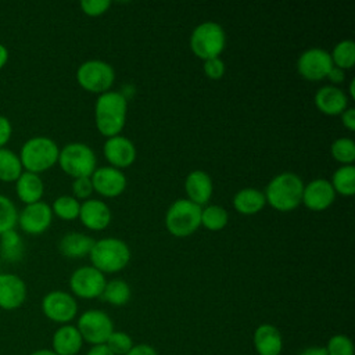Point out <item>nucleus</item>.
<instances>
[{
    "mask_svg": "<svg viewBox=\"0 0 355 355\" xmlns=\"http://www.w3.org/2000/svg\"><path fill=\"white\" fill-rule=\"evenodd\" d=\"M341 122L348 130H355V110L352 107H348L343 114H341Z\"/></svg>",
    "mask_w": 355,
    "mask_h": 355,
    "instance_id": "41",
    "label": "nucleus"
},
{
    "mask_svg": "<svg viewBox=\"0 0 355 355\" xmlns=\"http://www.w3.org/2000/svg\"><path fill=\"white\" fill-rule=\"evenodd\" d=\"M11 133H12V128L10 121L6 116L0 115V148H3L8 143Z\"/></svg>",
    "mask_w": 355,
    "mask_h": 355,
    "instance_id": "40",
    "label": "nucleus"
},
{
    "mask_svg": "<svg viewBox=\"0 0 355 355\" xmlns=\"http://www.w3.org/2000/svg\"><path fill=\"white\" fill-rule=\"evenodd\" d=\"M103 153L110 166L123 169L130 166L136 159V147L133 141L122 135L108 137L104 143Z\"/></svg>",
    "mask_w": 355,
    "mask_h": 355,
    "instance_id": "15",
    "label": "nucleus"
},
{
    "mask_svg": "<svg viewBox=\"0 0 355 355\" xmlns=\"http://www.w3.org/2000/svg\"><path fill=\"white\" fill-rule=\"evenodd\" d=\"M333 62L330 53L319 49L312 47L301 53V55L297 60V69L298 73L306 79V80H322L327 76L329 71L331 69Z\"/></svg>",
    "mask_w": 355,
    "mask_h": 355,
    "instance_id": "12",
    "label": "nucleus"
},
{
    "mask_svg": "<svg viewBox=\"0 0 355 355\" xmlns=\"http://www.w3.org/2000/svg\"><path fill=\"white\" fill-rule=\"evenodd\" d=\"M330 183L336 193L341 196H352L355 193V166L341 165L334 171Z\"/></svg>",
    "mask_w": 355,
    "mask_h": 355,
    "instance_id": "28",
    "label": "nucleus"
},
{
    "mask_svg": "<svg viewBox=\"0 0 355 355\" xmlns=\"http://www.w3.org/2000/svg\"><path fill=\"white\" fill-rule=\"evenodd\" d=\"M324 349L327 355H354L352 341L344 334H336L330 337Z\"/></svg>",
    "mask_w": 355,
    "mask_h": 355,
    "instance_id": "36",
    "label": "nucleus"
},
{
    "mask_svg": "<svg viewBox=\"0 0 355 355\" xmlns=\"http://www.w3.org/2000/svg\"><path fill=\"white\" fill-rule=\"evenodd\" d=\"M107 280L94 266H80L69 277V287L72 293L85 300H93L101 297Z\"/></svg>",
    "mask_w": 355,
    "mask_h": 355,
    "instance_id": "10",
    "label": "nucleus"
},
{
    "mask_svg": "<svg viewBox=\"0 0 355 355\" xmlns=\"http://www.w3.org/2000/svg\"><path fill=\"white\" fill-rule=\"evenodd\" d=\"M0 255L8 262H17L22 258L24 241L15 230L6 232L0 236Z\"/></svg>",
    "mask_w": 355,
    "mask_h": 355,
    "instance_id": "27",
    "label": "nucleus"
},
{
    "mask_svg": "<svg viewBox=\"0 0 355 355\" xmlns=\"http://www.w3.org/2000/svg\"><path fill=\"white\" fill-rule=\"evenodd\" d=\"M51 211L60 219L72 220L79 216L80 202L73 196H60L54 200L51 205Z\"/></svg>",
    "mask_w": 355,
    "mask_h": 355,
    "instance_id": "32",
    "label": "nucleus"
},
{
    "mask_svg": "<svg viewBox=\"0 0 355 355\" xmlns=\"http://www.w3.org/2000/svg\"><path fill=\"white\" fill-rule=\"evenodd\" d=\"M201 225V207L187 198L171 204L165 214V226L175 237H187Z\"/></svg>",
    "mask_w": 355,
    "mask_h": 355,
    "instance_id": "5",
    "label": "nucleus"
},
{
    "mask_svg": "<svg viewBox=\"0 0 355 355\" xmlns=\"http://www.w3.org/2000/svg\"><path fill=\"white\" fill-rule=\"evenodd\" d=\"M304 182L293 172H282L270 179L263 194L266 202L280 211L288 212L295 209L302 200Z\"/></svg>",
    "mask_w": 355,
    "mask_h": 355,
    "instance_id": "2",
    "label": "nucleus"
},
{
    "mask_svg": "<svg viewBox=\"0 0 355 355\" xmlns=\"http://www.w3.org/2000/svg\"><path fill=\"white\" fill-rule=\"evenodd\" d=\"M29 355H57L53 349H47V348H42V349H36V351H33L32 354H29Z\"/></svg>",
    "mask_w": 355,
    "mask_h": 355,
    "instance_id": "47",
    "label": "nucleus"
},
{
    "mask_svg": "<svg viewBox=\"0 0 355 355\" xmlns=\"http://www.w3.org/2000/svg\"><path fill=\"white\" fill-rule=\"evenodd\" d=\"M331 157L343 165H352L355 161V143L349 137H340L331 143Z\"/></svg>",
    "mask_w": 355,
    "mask_h": 355,
    "instance_id": "33",
    "label": "nucleus"
},
{
    "mask_svg": "<svg viewBox=\"0 0 355 355\" xmlns=\"http://www.w3.org/2000/svg\"><path fill=\"white\" fill-rule=\"evenodd\" d=\"M18 223V212L14 202L0 194V236L6 232L14 230Z\"/></svg>",
    "mask_w": 355,
    "mask_h": 355,
    "instance_id": "34",
    "label": "nucleus"
},
{
    "mask_svg": "<svg viewBox=\"0 0 355 355\" xmlns=\"http://www.w3.org/2000/svg\"><path fill=\"white\" fill-rule=\"evenodd\" d=\"M226 46V33L223 28L214 21H205L197 25L190 35V49L201 60L219 57Z\"/></svg>",
    "mask_w": 355,
    "mask_h": 355,
    "instance_id": "6",
    "label": "nucleus"
},
{
    "mask_svg": "<svg viewBox=\"0 0 355 355\" xmlns=\"http://www.w3.org/2000/svg\"><path fill=\"white\" fill-rule=\"evenodd\" d=\"M225 69H226L225 62L219 57L209 58V60L204 61V73L209 79H214V80L220 79L225 75Z\"/></svg>",
    "mask_w": 355,
    "mask_h": 355,
    "instance_id": "39",
    "label": "nucleus"
},
{
    "mask_svg": "<svg viewBox=\"0 0 355 355\" xmlns=\"http://www.w3.org/2000/svg\"><path fill=\"white\" fill-rule=\"evenodd\" d=\"M76 80L86 92L103 94L110 92L115 80V71L111 64L103 60H87L76 71Z\"/></svg>",
    "mask_w": 355,
    "mask_h": 355,
    "instance_id": "8",
    "label": "nucleus"
},
{
    "mask_svg": "<svg viewBox=\"0 0 355 355\" xmlns=\"http://www.w3.org/2000/svg\"><path fill=\"white\" fill-rule=\"evenodd\" d=\"M336 200V191L327 179H313L308 184H304L302 200L304 205L311 211H324Z\"/></svg>",
    "mask_w": 355,
    "mask_h": 355,
    "instance_id": "16",
    "label": "nucleus"
},
{
    "mask_svg": "<svg viewBox=\"0 0 355 355\" xmlns=\"http://www.w3.org/2000/svg\"><path fill=\"white\" fill-rule=\"evenodd\" d=\"M128 114V100L121 92H105L98 94L94 104V122L97 130L108 137L122 132Z\"/></svg>",
    "mask_w": 355,
    "mask_h": 355,
    "instance_id": "1",
    "label": "nucleus"
},
{
    "mask_svg": "<svg viewBox=\"0 0 355 355\" xmlns=\"http://www.w3.org/2000/svg\"><path fill=\"white\" fill-rule=\"evenodd\" d=\"M298 355H327V352L323 347H309L301 351Z\"/></svg>",
    "mask_w": 355,
    "mask_h": 355,
    "instance_id": "45",
    "label": "nucleus"
},
{
    "mask_svg": "<svg viewBox=\"0 0 355 355\" xmlns=\"http://www.w3.org/2000/svg\"><path fill=\"white\" fill-rule=\"evenodd\" d=\"M42 311L47 319L55 323L68 324V322L78 313V302L69 293L54 290L43 297Z\"/></svg>",
    "mask_w": 355,
    "mask_h": 355,
    "instance_id": "11",
    "label": "nucleus"
},
{
    "mask_svg": "<svg viewBox=\"0 0 355 355\" xmlns=\"http://www.w3.org/2000/svg\"><path fill=\"white\" fill-rule=\"evenodd\" d=\"M53 220L51 207L43 201L25 205V208L18 214L19 227L32 236L44 233Z\"/></svg>",
    "mask_w": 355,
    "mask_h": 355,
    "instance_id": "13",
    "label": "nucleus"
},
{
    "mask_svg": "<svg viewBox=\"0 0 355 355\" xmlns=\"http://www.w3.org/2000/svg\"><path fill=\"white\" fill-rule=\"evenodd\" d=\"M184 191L187 194V200L202 207L209 201L214 191L211 176L205 171L200 169L190 172L184 179Z\"/></svg>",
    "mask_w": 355,
    "mask_h": 355,
    "instance_id": "19",
    "label": "nucleus"
},
{
    "mask_svg": "<svg viewBox=\"0 0 355 355\" xmlns=\"http://www.w3.org/2000/svg\"><path fill=\"white\" fill-rule=\"evenodd\" d=\"M58 155L60 148L53 139L36 136L22 144L19 159L26 172L39 175L54 166L58 162Z\"/></svg>",
    "mask_w": 355,
    "mask_h": 355,
    "instance_id": "4",
    "label": "nucleus"
},
{
    "mask_svg": "<svg viewBox=\"0 0 355 355\" xmlns=\"http://www.w3.org/2000/svg\"><path fill=\"white\" fill-rule=\"evenodd\" d=\"M105 345L114 355H126L132 349L133 341L130 336L123 331H112L107 338Z\"/></svg>",
    "mask_w": 355,
    "mask_h": 355,
    "instance_id": "35",
    "label": "nucleus"
},
{
    "mask_svg": "<svg viewBox=\"0 0 355 355\" xmlns=\"http://www.w3.org/2000/svg\"><path fill=\"white\" fill-rule=\"evenodd\" d=\"M15 191L18 198L28 205L42 200L44 193V184L39 175L25 171L15 182Z\"/></svg>",
    "mask_w": 355,
    "mask_h": 355,
    "instance_id": "24",
    "label": "nucleus"
},
{
    "mask_svg": "<svg viewBox=\"0 0 355 355\" xmlns=\"http://www.w3.org/2000/svg\"><path fill=\"white\" fill-rule=\"evenodd\" d=\"M86 355H114V354L110 351V348L105 344H97V345H93Z\"/></svg>",
    "mask_w": 355,
    "mask_h": 355,
    "instance_id": "44",
    "label": "nucleus"
},
{
    "mask_svg": "<svg viewBox=\"0 0 355 355\" xmlns=\"http://www.w3.org/2000/svg\"><path fill=\"white\" fill-rule=\"evenodd\" d=\"M348 89H349V94H351V97L354 98V97H355V80H354V79L349 82V87H348Z\"/></svg>",
    "mask_w": 355,
    "mask_h": 355,
    "instance_id": "48",
    "label": "nucleus"
},
{
    "mask_svg": "<svg viewBox=\"0 0 355 355\" xmlns=\"http://www.w3.org/2000/svg\"><path fill=\"white\" fill-rule=\"evenodd\" d=\"M315 105L326 115H341L348 108V97L340 87L327 85L316 92Z\"/></svg>",
    "mask_w": 355,
    "mask_h": 355,
    "instance_id": "20",
    "label": "nucleus"
},
{
    "mask_svg": "<svg viewBox=\"0 0 355 355\" xmlns=\"http://www.w3.org/2000/svg\"><path fill=\"white\" fill-rule=\"evenodd\" d=\"M111 6L110 0H82L80 8L89 17L103 15Z\"/></svg>",
    "mask_w": 355,
    "mask_h": 355,
    "instance_id": "37",
    "label": "nucleus"
},
{
    "mask_svg": "<svg viewBox=\"0 0 355 355\" xmlns=\"http://www.w3.org/2000/svg\"><path fill=\"white\" fill-rule=\"evenodd\" d=\"M326 78H327L331 83H340V82H343L344 78H345V71L341 69V68H338V67H334V65H333Z\"/></svg>",
    "mask_w": 355,
    "mask_h": 355,
    "instance_id": "43",
    "label": "nucleus"
},
{
    "mask_svg": "<svg viewBox=\"0 0 355 355\" xmlns=\"http://www.w3.org/2000/svg\"><path fill=\"white\" fill-rule=\"evenodd\" d=\"M26 284L14 273H0V308L14 311L26 300Z\"/></svg>",
    "mask_w": 355,
    "mask_h": 355,
    "instance_id": "17",
    "label": "nucleus"
},
{
    "mask_svg": "<svg viewBox=\"0 0 355 355\" xmlns=\"http://www.w3.org/2000/svg\"><path fill=\"white\" fill-rule=\"evenodd\" d=\"M58 164L72 178H90L96 171L97 158L94 151L85 143H68L60 150Z\"/></svg>",
    "mask_w": 355,
    "mask_h": 355,
    "instance_id": "7",
    "label": "nucleus"
},
{
    "mask_svg": "<svg viewBox=\"0 0 355 355\" xmlns=\"http://www.w3.org/2000/svg\"><path fill=\"white\" fill-rule=\"evenodd\" d=\"M93 190L103 197H116L126 189V176L114 166H100L90 176Z\"/></svg>",
    "mask_w": 355,
    "mask_h": 355,
    "instance_id": "14",
    "label": "nucleus"
},
{
    "mask_svg": "<svg viewBox=\"0 0 355 355\" xmlns=\"http://www.w3.org/2000/svg\"><path fill=\"white\" fill-rule=\"evenodd\" d=\"M101 297L111 305L122 306L130 300V287L125 280L114 279L105 283Z\"/></svg>",
    "mask_w": 355,
    "mask_h": 355,
    "instance_id": "29",
    "label": "nucleus"
},
{
    "mask_svg": "<svg viewBox=\"0 0 355 355\" xmlns=\"http://www.w3.org/2000/svg\"><path fill=\"white\" fill-rule=\"evenodd\" d=\"M93 184L90 178H76L72 182V193L76 200H87L93 193Z\"/></svg>",
    "mask_w": 355,
    "mask_h": 355,
    "instance_id": "38",
    "label": "nucleus"
},
{
    "mask_svg": "<svg viewBox=\"0 0 355 355\" xmlns=\"http://www.w3.org/2000/svg\"><path fill=\"white\" fill-rule=\"evenodd\" d=\"M126 355H157V352L151 345L139 344V345H133Z\"/></svg>",
    "mask_w": 355,
    "mask_h": 355,
    "instance_id": "42",
    "label": "nucleus"
},
{
    "mask_svg": "<svg viewBox=\"0 0 355 355\" xmlns=\"http://www.w3.org/2000/svg\"><path fill=\"white\" fill-rule=\"evenodd\" d=\"M254 345L258 355H280L283 348L282 334L273 324H259L254 331Z\"/></svg>",
    "mask_w": 355,
    "mask_h": 355,
    "instance_id": "22",
    "label": "nucleus"
},
{
    "mask_svg": "<svg viewBox=\"0 0 355 355\" xmlns=\"http://www.w3.org/2000/svg\"><path fill=\"white\" fill-rule=\"evenodd\" d=\"M266 204L263 191L254 187L240 189L233 197V207L239 214L254 215L258 214Z\"/></svg>",
    "mask_w": 355,
    "mask_h": 355,
    "instance_id": "25",
    "label": "nucleus"
},
{
    "mask_svg": "<svg viewBox=\"0 0 355 355\" xmlns=\"http://www.w3.org/2000/svg\"><path fill=\"white\" fill-rule=\"evenodd\" d=\"M82 340L93 345L105 344L107 338L114 331L111 318L100 309H89L83 312L78 319V326Z\"/></svg>",
    "mask_w": 355,
    "mask_h": 355,
    "instance_id": "9",
    "label": "nucleus"
},
{
    "mask_svg": "<svg viewBox=\"0 0 355 355\" xmlns=\"http://www.w3.org/2000/svg\"><path fill=\"white\" fill-rule=\"evenodd\" d=\"M8 61V50L6 49V46L0 44V69L7 64Z\"/></svg>",
    "mask_w": 355,
    "mask_h": 355,
    "instance_id": "46",
    "label": "nucleus"
},
{
    "mask_svg": "<svg viewBox=\"0 0 355 355\" xmlns=\"http://www.w3.org/2000/svg\"><path fill=\"white\" fill-rule=\"evenodd\" d=\"M22 164L19 155L14 151L3 147L0 148V180L10 183L17 182L22 173Z\"/></svg>",
    "mask_w": 355,
    "mask_h": 355,
    "instance_id": "26",
    "label": "nucleus"
},
{
    "mask_svg": "<svg viewBox=\"0 0 355 355\" xmlns=\"http://www.w3.org/2000/svg\"><path fill=\"white\" fill-rule=\"evenodd\" d=\"M82 222V225L90 230H103L105 229L112 218L110 207L96 198L85 200L80 204V211L78 216Z\"/></svg>",
    "mask_w": 355,
    "mask_h": 355,
    "instance_id": "18",
    "label": "nucleus"
},
{
    "mask_svg": "<svg viewBox=\"0 0 355 355\" xmlns=\"http://www.w3.org/2000/svg\"><path fill=\"white\" fill-rule=\"evenodd\" d=\"M92 266L101 273H116L122 270L130 261L129 245L116 237H104L94 241L89 254Z\"/></svg>",
    "mask_w": 355,
    "mask_h": 355,
    "instance_id": "3",
    "label": "nucleus"
},
{
    "mask_svg": "<svg viewBox=\"0 0 355 355\" xmlns=\"http://www.w3.org/2000/svg\"><path fill=\"white\" fill-rule=\"evenodd\" d=\"M331 62L334 67L341 69H349L355 64V43L351 39H344L338 42L333 51L330 53Z\"/></svg>",
    "mask_w": 355,
    "mask_h": 355,
    "instance_id": "30",
    "label": "nucleus"
},
{
    "mask_svg": "<svg viewBox=\"0 0 355 355\" xmlns=\"http://www.w3.org/2000/svg\"><path fill=\"white\" fill-rule=\"evenodd\" d=\"M83 340L76 329L72 324H62L58 327L51 340L53 351L57 355H78V351L82 348Z\"/></svg>",
    "mask_w": 355,
    "mask_h": 355,
    "instance_id": "21",
    "label": "nucleus"
},
{
    "mask_svg": "<svg viewBox=\"0 0 355 355\" xmlns=\"http://www.w3.org/2000/svg\"><path fill=\"white\" fill-rule=\"evenodd\" d=\"M229 222L227 211L220 205H208L201 208V225L212 232L222 230Z\"/></svg>",
    "mask_w": 355,
    "mask_h": 355,
    "instance_id": "31",
    "label": "nucleus"
},
{
    "mask_svg": "<svg viewBox=\"0 0 355 355\" xmlns=\"http://www.w3.org/2000/svg\"><path fill=\"white\" fill-rule=\"evenodd\" d=\"M94 241L96 240L93 237L85 233L71 232L61 237L58 243V250L67 258H83L90 254Z\"/></svg>",
    "mask_w": 355,
    "mask_h": 355,
    "instance_id": "23",
    "label": "nucleus"
}]
</instances>
